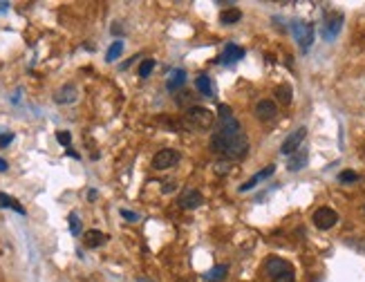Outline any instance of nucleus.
Returning a JSON list of instances; mask_svg holds the SVG:
<instances>
[{
  "mask_svg": "<svg viewBox=\"0 0 365 282\" xmlns=\"http://www.w3.org/2000/svg\"><path fill=\"white\" fill-rule=\"evenodd\" d=\"M289 269H291L289 262L282 260V257H269L267 264H265V271L271 275V278H276V275L285 273V271H289Z\"/></svg>",
  "mask_w": 365,
  "mask_h": 282,
  "instance_id": "9d476101",
  "label": "nucleus"
},
{
  "mask_svg": "<svg viewBox=\"0 0 365 282\" xmlns=\"http://www.w3.org/2000/svg\"><path fill=\"white\" fill-rule=\"evenodd\" d=\"M121 52H123V41H114L112 45H110L108 54H105V61H108V63H114V61L121 56Z\"/></svg>",
  "mask_w": 365,
  "mask_h": 282,
  "instance_id": "4be33fe9",
  "label": "nucleus"
},
{
  "mask_svg": "<svg viewBox=\"0 0 365 282\" xmlns=\"http://www.w3.org/2000/svg\"><path fill=\"white\" fill-rule=\"evenodd\" d=\"M105 242H108V235L105 233L97 231V228H92V231H85L83 233V244L88 248H97V246H103Z\"/></svg>",
  "mask_w": 365,
  "mask_h": 282,
  "instance_id": "9b49d317",
  "label": "nucleus"
},
{
  "mask_svg": "<svg viewBox=\"0 0 365 282\" xmlns=\"http://www.w3.org/2000/svg\"><path fill=\"white\" fill-rule=\"evenodd\" d=\"M179 204L184 211H193V208H200L202 204H204V197H202V193L200 190H195V188H186L184 193L179 195Z\"/></svg>",
  "mask_w": 365,
  "mask_h": 282,
  "instance_id": "0eeeda50",
  "label": "nucleus"
},
{
  "mask_svg": "<svg viewBox=\"0 0 365 282\" xmlns=\"http://www.w3.org/2000/svg\"><path fill=\"white\" fill-rule=\"evenodd\" d=\"M276 114H278V106L273 101H269V99H265V101H258L256 117L260 119V121H271Z\"/></svg>",
  "mask_w": 365,
  "mask_h": 282,
  "instance_id": "1a4fd4ad",
  "label": "nucleus"
},
{
  "mask_svg": "<svg viewBox=\"0 0 365 282\" xmlns=\"http://www.w3.org/2000/svg\"><path fill=\"white\" fill-rule=\"evenodd\" d=\"M227 273H229V266L227 264H215L213 269H211L209 273L204 275V278L209 280V282H222L224 278H227Z\"/></svg>",
  "mask_w": 365,
  "mask_h": 282,
  "instance_id": "f3484780",
  "label": "nucleus"
},
{
  "mask_svg": "<svg viewBox=\"0 0 365 282\" xmlns=\"http://www.w3.org/2000/svg\"><path fill=\"white\" fill-rule=\"evenodd\" d=\"M291 32H294V38L298 41L300 50L307 52L311 47V43H314V27L309 25V23L305 21H296L294 25H291Z\"/></svg>",
  "mask_w": 365,
  "mask_h": 282,
  "instance_id": "7ed1b4c3",
  "label": "nucleus"
},
{
  "mask_svg": "<svg viewBox=\"0 0 365 282\" xmlns=\"http://www.w3.org/2000/svg\"><path fill=\"white\" fill-rule=\"evenodd\" d=\"M137 282H152V280H148L146 275H137Z\"/></svg>",
  "mask_w": 365,
  "mask_h": 282,
  "instance_id": "f704fd0d",
  "label": "nucleus"
},
{
  "mask_svg": "<svg viewBox=\"0 0 365 282\" xmlns=\"http://www.w3.org/2000/svg\"><path fill=\"white\" fill-rule=\"evenodd\" d=\"M0 206H5V208H12V211H16L18 215H25V208L18 204V199H14V197H9L7 193H0Z\"/></svg>",
  "mask_w": 365,
  "mask_h": 282,
  "instance_id": "aec40b11",
  "label": "nucleus"
},
{
  "mask_svg": "<svg viewBox=\"0 0 365 282\" xmlns=\"http://www.w3.org/2000/svg\"><path fill=\"white\" fill-rule=\"evenodd\" d=\"M70 231H72V235H79L81 233V222H79V215L76 213H70Z\"/></svg>",
  "mask_w": 365,
  "mask_h": 282,
  "instance_id": "393cba45",
  "label": "nucleus"
},
{
  "mask_svg": "<svg viewBox=\"0 0 365 282\" xmlns=\"http://www.w3.org/2000/svg\"><path fill=\"white\" fill-rule=\"evenodd\" d=\"M311 222H314L316 228H320V231H329L332 226H336V222H338V213L334 211V208H316L314 215H311Z\"/></svg>",
  "mask_w": 365,
  "mask_h": 282,
  "instance_id": "20e7f679",
  "label": "nucleus"
},
{
  "mask_svg": "<svg viewBox=\"0 0 365 282\" xmlns=\"http://www.w3.org/2000/svg\"><path fill=\"white\" fill-rule=\"evenodd\" d=\"M258 181H260V177H258V175H253L251 179H249V181H244V184L240 186L238 190H240V193H249V190H253V188H256V184H258Z\"/></svg>",
  "mask_w": 365,
  "mask_h": 282,
  "instance_id": "a878e982",
  "label": "nucleus"
},
{
  "mask_svg": "<svg viewBox=\"0 0 365 282\" xmlns=\"http://www.w3.org/2000/svg\"><path fill=\"white\" fill-rule=\"evenodd\" d=\"M186 83V72L181 70V68H177V70H172V72H168V79H166V88L170 90V92H175V90H179L181 85Z\"/></svg>",
  "mask_w": 365,
  "mask_h": 282,
  "instance_id": "ddd939ff",
  "label": "nucleus"
},
{
  "mask_svg": "<svg viewBox=\"0 0 365 282\" xmlns=\"http://www.w3.org/2000/svg\"><path fill=\"white\" fill-rule=\"evenodd\" d=\"M242 128H240V123H238V119L233 117H220V128H218V132H240Z\"/></svg>",
  "mask_w": 365,
  "mask_h": 282,
  "instance_id": "dca6fc26",
  "label": "nucleus"
},
{
  "mask_svg": "<svg viewBox=\"0 0 365 282\" xmlns=\"http://www.w3.org/2000/svg\"><path fill=\"white\" fill-rule=\"evenodd\" d=\"M218 117H231V106H220L218 108Z\"/></svg>",
  "mask_w": 365,
  "mask_h": 282,
  "instance_id": "7c9ffc66",
  "label": "nucleus"
},
{
  "mask_svg": "<svg viewBox=\"0 0 365 282\" xmlns=\"http://www.w3.org/2000/svg\"><path fill=\"white\" fill-rule=\"evenodd\" d=\"M338 181H343V184H352V181H358V175L354 173V170H343V173L338 175Z\"/></svg>",
  "mask_w": 365,
  "mask_h": 282,
  "instance_id": "b1692460",
  "label": "nucleus"
},
{
  "mask_svg": "<svg viewBox=\"0 0 365 282\" xmlns=\"http://www.w3.org/2000/svg\"><path fill=\"white\" fill-rule=\"evenodd\" d=\"M305 137H307V128H305V126L298 128V130H294L289 137H287L285 141H282L280 152H282L285 157H291L294 152H298V150H300V143L305 141Z\"/></svg>",
  "mask_w": 365,
  "mask_h": 282,
  "instance_id": "423d86ee",
  "label": "nucleus"
},
{
  "mask_svg": "<svg viewBox=\"0 0 365 282\" xmlns=\"http://www.w3.org/2000/svg\"><path fill=\"white\" fill-rule=\"evenodd\" d=\"M273 282H296V275H294V269H289V271H285V273L276 275V278H273Z\"/></svg>",
  "mask_w": 365,
  "mask_h": 282,
  "instance_id": "cd10ccee",
  "label": "nucleus"
},
{
  "mask_svg": "<svg viewBox=\"0 0 365 282\" xmlns=\"http://www.w3.org/2000/svg\"><path fill=\"white\" fill-rule=\"evenodd\" d=\"M177 161H179V152L172 150V148H164V150H159L155 157H152V168L168 170V168H172Z\"/></svg>",
  "mask_w": 365,
  "mask_h": 282,
  "instance_id": "39448f33",
  "label": "nucleus"
},
{
  "mask_svg": "<svg viewBox=\"0 0 365 282\" xmlns=\"http://www.w3.org/2000/svg\"><path fill=\"white\" fill-rule=\"evenodd\" d=\"M121 217L130 219V222H137V219H139V215H137V213H132V211H126V208H121Z\"/></svg>",
  "mask_w": 365,
  "mask_h": 282,
  "instance_id": "c756f323",
  "label": "nucleus"
},
{
  "mask_svg": "<svg viewBox=\"0 0 365 282\" xmlns=\"http://www.w3.org/2000/svg\"><path fill=\"white\" fill-rule=\"evenodd\" d=\"M195 88H198L204 97H213V83H211V79L206 74H200L198 79H195Z\"/></svg>",
  "mask_w": 365,
  "mask_h": 282,
  "instance_id": "a211bd4d",
  "label": "nucleus"
},
{
  "mask_svg": "<svg viewBox=\"0 0 365 282\" xmlns=\"http://www.w3.org/2000/svg\"><path fill=\"white\" fill-rule=\"evenodd\" d=\"M7 168H9V166H7V161H5L3 157H0V173H5V170H7Z\"/></svg>",
  "mask_w": 365,
  "mask_h": 282,
  "instance_id": "473e14b6",
  "label": "nucleus"
},
{
  "mask_svg": "<svg viewBox=\"0 0 365 282\" xmlns=\"http://www.w3.org/2000/svg\"><path fill=\"white\" fill-rule=\"evenodd\" d=\"M240 18H242V12H240V9H235V7L220 14V23H222V25H233V23H238Z\"/></svg>",
  "mask_w": 365,
  "mask_h": 282,
  "instance_id": "412c9836",
  "label": "nucleus"
},
{
  "mask_svg": "<svg viewBox=\"0 0 365 282\" xmlns=\"http://www.w3.org/2000/svg\"><path fill=\"white\" fill-rule=\"evenodd\" d=\"M186 121H189L191 128L209 130V128H213V123H215V114L211 112L209 108L193 106V108H189V112H186Z\"/></svg>",
  "mask_w": 365,
  "mask_h": 282,
  "instance_id": "f03ea898",
  "label": "nucleus"
},
{
  "mask_svg": "<svg viewBox=\"0 0 365 282\" xmlns=\"http://www.w3.org/2000/svg\"><path fill=\"white\" fill-rule=\"evenodd\" d=\"M76 97H79V90H76V85L67 83L63 88H59L54 92V101L59 103V106H70V103L76 101Z\"/></svg>",
  "mask_w": 365,
  "mask_h": 282,
  "instance_id": "6e6552de",
  "label": "nucleus"
},
{
  "mask_svg": "<svg viewBox=\"0 0 365 282\" xmlns=\"http://www.w3.org/2000/svg\"><path fill=\"white\" fill-rule=\"evenodd\" d=\"M56 141H59L61 146H70V143H72V135L67 130H59V132H56Z\"/></svg>",
  "mask_w": 365,
  "mask_h": 282,
  "instance_id": "bb28decb",
  "label": "nucleus"
},
{
  "mask_svg": "<svg viewBox=\"0 0 365 282\" xmlns=\"http://www.w3.org/2000/svg\"><path fill=\"white\" fill-rule=\"evenodd\" d=\"M340 25H343V16H340V14H332V16L325 21V32H323L325 38L332 41V38L340 32Z\"/></svg>",
  "mask_w": 365,
  "mask_h": 282,
  "instance_id": "f8f14e48",
  "label": "nucleus"
},
{
  "mask_svg": "<svg viewBox=\"0 0 365 282\" xmlns=\"http://www.w3.org/2000/svg\"><path fill=\"white\" fill-rule=\"evenodd\" d=\"M211 146L215 152H222L229 159H242L249 152V139L242 130L240 132H213Z\"/></svg>",
  "mask_w": 365,
  "mask_h": 282,
  "instance_id": "f257e3e1",
  "label": "nucleus"
},
{
  "mask_svg": "<svg viewBox=\"0 0 365 282\" xmlns=\"http://www.w3.org/2000/svg\"><path fill=\"white\" fill-rule=\"evenodd\" d=\"M276 99L282 103V106H289L291 99H294V90H291L287 83L285 85H278V88H276Z\"/></svg>",
  "mask_w": 365,
  "mask_h": 282,
  "instance_id": "6ab92c4d",
  "label": "nucleus"
},
{
  "mask_svg": "<svg viewBox=\"0 0 365 282\" xmlns=\"http://www.w3.org/2000/svg\"><path fill=\"white\" fill-rule=\"evenodd\" d=\"M242 59H244V50H242V47L233 45V43H229V45L224 47L222 63H229V65H233V63H238V61H242Z\"/></svg>",
  "mask_w": 365,
  "mask_h": 282,
  "instance_id": "4468645a",
  "label": "nucleus"
},
{
  "mask_svg": "<svg viewBox=\"0 0 365 282\" xmlns=\"http://www.w3.org/2000/svg\"><path fill=\"white\" fill-rule=\"evenodd\" d=\"M14 141V132H7V135H0V148H5L7 143Z\"/></svg>",
  "mask_w": 365,
  "mask_h": 282,
  "instance_id": "c85d7f7f",
  "label": "nucleus"
},
{
  "mask_svg": "<svg viewBox=\"0 0 365 282\" xmlns=\"http://www.w3.org/2000/svg\"><path fill=\"white\" fill-rule=\"evenodd\" d=\"M307 159H309V155H307V150H300L294 152V155L289 157V161H287V168L291 170V173H298V170H302L307 166Z\"/></svg>",
  "mask_w": 365,
  "mask_h": 282,
  "instance_id": "2eb2a0df",
  "label": "nucleus"
},
{
  "mask_svg": "<svg viewBox=\"0 0 365 282\" xmlns=\"http://www.w3.org/2000/svg\"><path fill=\"white\" fill-rule=\"evenodd\" d=\"M175 188H177V184H175V181H166V184H164V188H161V190H164V193L168 195V193H172V190H175Z\"/></svg>",
  "mask_w": 365,
  "mask_h": 282,
  "instance_id": "2f4dec72",
  "label": "nucleus"
},
{
  "mask_svg": "<svg viewBox=\"0 0 365 282\" xmlns=\"http://www.w3.org/2000/svg\"><path fill=\"white\" fill-rule=\"evenodd\" d=\"M88 199H90V202H94V199H97V190H90V193H88Z\"/></svg>",
  "mask_w": 365,
  "mask_h": 282,
  "instance_id": "72a5a7b5",
  "label": "nucleus"
},
{
  "mask_svg": "<svg viewBox=\"0 0 365 282\" xmlns=\"http://www.w3.org/2000/svg\"><path fill=\"white\" fill-rule=\"evenodd\" d=\"M152 70H155V61H152V59H143L141 65H139V76H141V79H148Z\"/></svg>",
  "mask_w": 365,
  "mask_h": 282,
  "instance_id": "5701e85b",
  "label": "nucleus"
},
{
  "mask_svg": "<svg viewBox=\"0 0 365 282\" xmlns=\"http://www.w3.org/2000/svg\"><path fill=\"white\" fill-rule=\"evenodd\" d=\"M363 213H365V204H363Z\"/></svg>",
  "mask_w": 365,
  "mask_h": 282,
  "instance_id": "c9c22d12",
  "label": "nucleus"
}]
</instances>
